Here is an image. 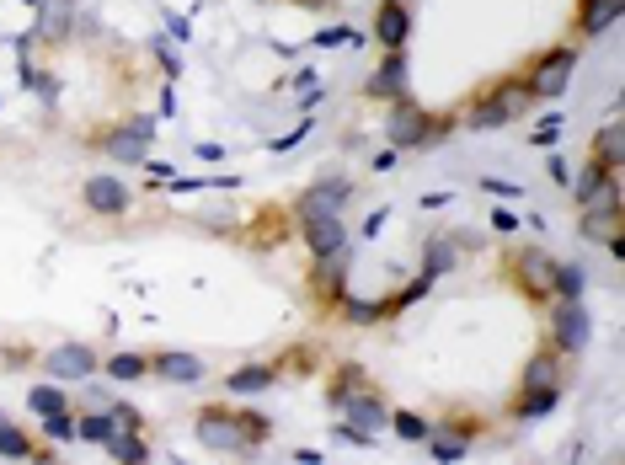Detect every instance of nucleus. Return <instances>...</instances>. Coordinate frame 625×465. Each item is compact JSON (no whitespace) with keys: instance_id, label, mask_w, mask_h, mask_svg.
<instances>
[{"instance_id":"25","label":"nucleus","mask_w":625,"mask_h":465,"mask_svg":"<svg viewBox=\"0 0 625 465\" xmlns=\"http://www.w3.org/2000/svg\"><path fill=\"white\" fill-rule=\"evenodd\" d=\"M342 316H348V327H374V321H385V305L374 300H353V294H342Z\"/></svg>"},{"instance_id":"33","label":"nucleus","mask_w":625,"mask_h":465,"mask_svg":"<svg viewBox=\"0 0 625 465\" xmlns=\"http://www.w3.org/2000/svg\"><path fill=\"white\" fill-rule=\"evenodd\" d=\"M107 433H113V417H107V412H97V417H81V423H75V439L107 444Z\"/></svg>"},{"instance_id":"23","label":"nucleus","mask_w":625,"mask_h":465,"mask_svg":"<svg viewBox=\"0 0 625 465\" xmlns=\"http://www.w3.org/2000/svg\"><path fill=\"white\" fill-rule=\"evenodd\" d=\"M620 145H625V139H620V123L609 118L604 129H599V139H593V161H599V166H609V172H615V166H620V155H625Z\"/></svg>"},{"instance_id":"30","label":"nucleus","mask_w":625,"mask_h":465,"mask_svg":"<svg viewBox=\"0 0 625 465\" xmlns=\"http://www.w3.org/2000/svg\"><path fill=\"white\" fill-rule=\"evenodd\" d=\"M107 375L113 380H139V375H150V359H139V353H113V359H107Z\"/></svg>"},{"instance_id":"27","label":"nucleus","mask_w":625,"mask_h":465,"mask_svg":"<svg viewBox=\"0 0 625 465\" xmlns=\"http://www.w3.org/2000/svg\"><path fill=\"white\" fill-rule=\"evenodd\" d=\"M0 455L6 460H33L38 449H33V439H27L22 428H11V423H0Z\"/></svg>"},{"instance_id":"2","label":"nucleus","mask_w":625,"mask_h":465,"mask_svg":"<svg viewBox=\"0 0 625 465\" xmlns=\"http://www.w3.org/2000/svg\"><path fill=\"white\" fill-rule=\"evenodd\" d=\"M529 102H535V91L519 86V81H508V86H497L492 97H481V102L471 107V118H465V123H471V129H497V123L519 118Z\"/></svg>"},{"instance_id":"7","label":"nucleus","mask_w":625,"mask_h":465,"mask_svg":"<svg viewBox=\"0 0 625 465\" xmlns=\"http://www.w3.org/2000/svg\"><path fill=\"white\" fill-rule=\"evenodd\" d=\"M551 327H556V348H561V353H583L588 337H593V321H588L583 300H561Z\"/></svg>"},{"instance_id":"10","label":"nucleus","mask_w":625,"mask_h":465,"mask_svg":"<svg viewBox=\"0 0 625 465\" xmlns=\"http://www.w3.org/2000/svg\"><path fill=\"white\" fill-rule=\"evenodd\" d=\"M43 369H49V380H86L91 369H97V353H91L86 343H65V348H54L49 359H43Z\"/></svg>"},{"instance_id":"28","label":"nucleus","mask_w":625,"mask_h":465,"mask_svg":"<svg viewBox=\"0 0 625 465\" xmlns=\"http://www.w3.org/2000/svg\"><path fill=\"white\" fill-rule=\"evenodd\" d=\"M556 380H561V364H556V353H540V359L524 369V391H535V385H556Z\"/></svg>"},{"instance_id":"5","label":"nucleus","mask_w":625,"mask_h":465,"mask_svg":"<svg viewBox=\"0 0 625 465\" xmlns=\"http://www.w3.org/2000/svg\"><path fill=\"white\" fill-rule=\"evenodd\" d=\"M572 193H577V204H583V209H609V204H620V182H615V172H609V166H599V161H588L583 172H577Z\"/></svg>"},{"instance_id":"20","label":"nucleus","mask_w":625,"mask_h":465,"mask_svg":"<svg viewBox=\"0 0 625 465\" xmlns=\"http://www.w3.org/2000/svg\"><path fill=\"white\" fill-rule=\"evenodd\" d=\"M556 401H561V385H535V391L519 396V407H513V412H519L524 423H529V417H551Z\"/></svg>"},{"instance_id":"40","label":"nucleus","mask_w":625,"mask_h":465,"mask_svg":"<svg viewBox=\"0 0 625 465\" xmlns=\"http://www.w3.org/2000/svg\"><path fill=\"white\" fill-rule=\"evenodd\" d=\"M27 6H43V0H27Z\"/></svg>"},{"instance_id":"39","label":"nucleus","mask_w":625,"mask_h":465,"mask_svg":"<svg viewBox=\"0 0 625 465\" xmlns=\"http://www.w3.org/2000/svg\"><path fill=\"white\" fill-rule=\"evenodd\" d=\"M487 193H497V198H519V188H513V182H497V177H487Z\"/></svg>"},{"instance_id":"26","label":"nucleus","mask_w":625,"mask_h":465,"mask_svg":"<svg viewBox=\"0 0 625 465\" xmlns=\"http://www.w3.org/2000/svg\"><path fill=\"white\" fill-rule=\"evenodd\" d=\"M583 289H588V273H583V268H572V262H567V268L556 262L551 294H561V300H583Z\"/></svg>"},{"instance_id":"21","label":"nucleus","mask_w":625,"mask_h":465,"mask_svg":"<svg viewBox=\"0 0 625 465\" xmlns=\"http://www.w3.org/2000/svg\"><path fill=\"white\" fill-rule=\"evenodd\" d=\"M278 380V369H268V364H246V369H236V375H230L225 385L236 396H257V391H268V385Z\"/></svg>"},{"instance_id":"12","label":"nucleus","mask_w":625,"mask_h":465,"mask_svg":"<svg viewBox=\"0 0 625 465\" xmlns=\"http://www.w3.org/2000/svg\"><path fill=\"white\" fill-rule=\"evenodd\" d=\"M513 273L524 278L529 294H551V278H556V262L540 252V246H529V252H519V262H513Z\"/></svg>"},{"instance_id":"15","label":"nucleus","mask_w":625,"mask_h":465,"mask_svg":"<svg viewBox=\"0 0 625 465\" xmlns=\"http://www.w3.org/2000/svg\"><path fill=\"white\" fill-rule=\"evenodd\" d=\"M70 33H75V0H43L38 6V38L59 43Z\"/></svg>"},{"instance_id":"4","label":"nucleus","mask_w":625,"mask_h":465,"mask_svg":"<svg viewBox=\"0 0 625 465\" xmlns=\"http://www.w3.org/2000/svg\"><path fill=\"white\" fill-rule=\"evenodd\" d=\"M337 412L348 417V428H353V433H364V439H380L385 423H390L385 401H380V396H369V391H358V396L348 391V396L337 401Z\"/></svg>"},{"instance_id":"35","label":"nucleus","mask_w":625,"mask_h":465,"mask_svg":"<svg viewBox=\"0 0 625 465\" xmlns=\"http://www.w3.org/2000/svg\"><path fill=\"white\" fill-rule=\"evenodd\" d=\"M390 423H396V433H401V439H412V444H417V439H428V433H433V428H428L417 412H396Z\"/></svg>"},{"instance_id":"17","label":"nucleus","mask_w":625,"mask_h":465,"mask_svg":"<svg viewBox=\"0 0 625 465\" xmlns=\"http://www.w3.org/2000/svg\"><path fill=\"white\" fill-rule=\"evenodd\" d=\"M364 91H369V97H401V91H406V54H401V49H390V59L369 75V86H364Z\"/></svg>"},{"instance_id":"38","label":"nucleus","mask_w":625,"mask_h":465,"mask_svg":"<svg viewBox=\"0 0 625 465\" xmlns=\"http://www.w3.org/2000/svg\"><path fill=\"white\" fill-rule=\"evenodd\" d=\"M492 225H497V230H503V236H513V230H519V220H513V214H508V209H497V214H492Z\"/></svg>"},{"instance_id":"16","label":"nucleus","mask_w":625,"mask_h":465,"mask_svg":"<svg viewBox=\"0 0 625 465\" xmlns=\"http://www.w3.org/2000/svg\"><path fill=\"white\" fill-rule=\"evenodd\" d=\"M305 246L316 257L326 252H342L348 246V230H342V214H326V220H305Z\"/></svg>"},{"instance_id":"9","label":"nucleus","mask_w":625,"mask_h":465,"mask_svg":"<svg viewBox=\"0 0 625 465\" xmlns=\"http://www.w3.org/2000/svg\"><path fill=\"white\" fill-rule=\"evenodd\" d=\"M348 182L342 177H332V182H321V188H310L300 204H294V214H300V220H326V214H342V204H348Z\"/></svg>"},{"instance_id":"32","label":"nucleus","mask_w":625,"mask_h":465,"mask_svg":"<svg viewBox=\"0 0 625 465\" xmlns=\"http://www.w3.org/2000/svg\"><path fill=\"white\" fill-rule=\"evenodd\" d=\"M43 433H49L54 444H70V439H75V412H70V407L49 412V417H43Z\"/></svg>"},{"instance_id":"8","label":"nucleus","mask_w":625,"mask_h":465,"mask_svg":"<svg viewBox=\"0 0 625 465\" xmlns=\"http://www.w3.org/2000/svg\"><path fill=\"white\" fill-rule=\"evenodd\" d=\"M150 134H155V118L123 123V129L107 134V155H118V161H145V155H150Z\"/></svg>"},{"instance_id":"37","label":"nucleus","mask_w":625,"mask_h":465,"mask_svg":"<svg viewBox=\"0 0 625 465\" xmlns=\"http://www.w3.org/2000/svg\"><path fill=\"white\" fill-rule=\"evenodd\" d=\"M353 33H342V27H321V33H316V43H321V49H332V43H348Z\"/></svg>"},{"instance_id":"1","label":"nucleus","mask_w":625,"mask_h":465,"mask_svg":"<svg viewBox=\"0 0 625 465\" xmlns=\"http://www.w3.org/2000/svg\"><path fill=\"white\" fill-rule=\"evenodd\" d=\"M198 439H203V449H214V455H252L241 412H198Z\"/></svg>"},{"instance_id":"36","label":"nucleus","mask_w":625,"mask_h":465,"mask_svg":"<svg viewBox=\"0 0 625 465\" xmlns=\"http://www.w3.org/2000/svg\"><path fill=\"white\" fill-rule=\"evenodd\" d=\"M241 423H246V439H252V449L273 433V423H268V417H257V412H241Z\"/></svg>"},{"instance_id":"13","label":"nucleus","mask_w":625,"mask_h":465,"mask_svg":"<svg viewBox=\"0 0 625 465\" xmlns=\"http://www.w3.org/2000/svg\"><path fill=\"white\" fill-rule=\"evenodd\" d=\"M86 209L91 214H123L129 209V188L118 177H91L86 182Z\"/></svg>"},{"instance_id":"18","label":"nucleus","mask_w":625,"mask_h":465,"mask_svg":"<svg viewBox=\"0 0 625 465\" xmlns=\"http://www.w3.org/2000/svg\"><path fill=\"white\" fill-rule=\"evenodd\" d=\"M150 369L161 380H171V385H198L203 380V364L193 359V353H161V359H150Z\"/></svg>"},{"instance_id":"3","label":"nucleus","mask_w":625,"mask_h":465,"mask_svg":"<svg viewBox=\"0 0 625 465\" xmlns=\"http://www.w3.org/2000/svg\"><path fill=\"white\" fill-rule=\"evenodd\" d=\"M385 139L396 150H417V145H428V139H433V118L417 102L396 97V107H390V118H385Z\"/></svg>"},{"instance_id":"6","label":"nucleus","mask_w":625,"mask_h":465,"mask_svg":"<svg viewBox=\"0 0 625 465\" xmlns=\"http://www.w3.org/2000/svg\"><path fill=\"white\" fill-rule=\"evenodd\" d=\"M572 65H577L572 49H551L535 70H529V91H535V97H561L567 81H572Z\"/></svg>"},{"instance_id":"11","label":"nucleus","mask_w":625,"mask_h":465,"mask_svg":"<svg viewBox=\"0 0 625 465\" xmlns=\"http://www.w3.org/2000/svg\"><path fill=\"white\" fill-rule=\"evenodd\" d=\"M374 38L385 43V49H406V38H412V17H406L401 0H385L380 17H374Z\"/></svg>"},{"instance_id":"24","label":"nucleus","mask_w":625,"mask_h":465,"mask_svg":"<svg viewBox=\"0 0 625 465\" xmlns=\"http://www.w3.org/2000/svg\"><path fill=\"white\" fill-rule=\"evenodd\" d=\"M615 220H620V204L583 209V241H609V236H615Z\"/></svg>"},{"instance_id":"14","label":"nucleus","mask_w":625,"mask_h":465,"mask_svg":"<svg viewBox=\"0 0 625 465\" xmlns=\"http://www.w3.org/2000/svg\"><path fill=\"white\" fill-rule=\"evenodd\" d=\"M342 273H348V246H342V252H326V257H316V273H310V278H316V294H321L326 305L348 294V289H342Z\"/></svg>"},{"instance_id":"22","label":"nucleus","mask_w":625,"mask_h":465,"mask_svg":"<svg viewBox=\"0 0 625 465\" xmlns=\"http://www.w3.org/2000/svg\"><path fill=\"white\" fill-rule=\"evenodd\" d=\"M107 460H123V465H139V460H150V444L139 439V433H107Z\"/></svg>"},{"instance_id":"31","label":"nucleus","mask_w":625,"mask_h":465,"mask_svg":"<svg viewBox=\"0 0 625 465\" xmlns=\"http://www.w3.org/2000/svg\"><path fill=\"white\" fill-rule=\"evenodd\" d=\"M455 268V246L449 241H428V262H423V278H444Z\"/></svg>"},{"instance_id":"29","label":"nucleus","mask_w":625,"mask_h":465,"mask_svg":"<svg viewBox=\"0 0 625 465\" xmlns=\"http://www.w3.org/2000/svg\"><path fill=\"white\" fill-rule=\"evenodd\" d=\"M433 439V460H465L471 455V439L465 433H428Z\"/></svg>"},{"instance_id":"19","label":"nucleus","mask_w":625,"mask_h":465,"mask_svg":"<svg viewBox=\"0 0 625 465\" xmlns=\"http://www.w3.org/2000/svg\"><path fill=\"white\" fill-rule=\"evenodd\" d=\"M615 22H620V0H583V6H577V27H583L588 38L609 33Z\"/></svg>"},{"instance_id":"34","label":"nucleus","mask_w":625,"mask_h":465,"mask_svg":"<svg viewBox=\"0 0 625 465\" xmlns=\"http://www.w3.org/2000/svg\"><path fill=\"white\" fill-rule=\"evenodd\" d=\"M27 407H33L38 417H49V412L65 407V391H59V385H33V401H27Z\"/></svg>"}]
</instances>
